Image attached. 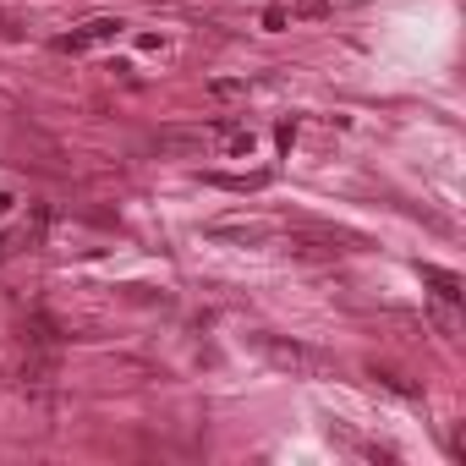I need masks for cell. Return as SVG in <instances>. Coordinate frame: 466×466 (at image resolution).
Wrapping results in <instances>:
<instances>
[{
  "label": "cell",
  "mask_w": 466,
  "mask_h": 466,
  "mask_svg": "<svg viewBox=\"0 0 466 466\" xmlns=\"http://www.w3.org/2000/svg\"><path fill=\"white\" fill-rule=\"evenodd\" d=\"M56 373H61V329H56L45 313H34V319L23 324V379H28L34 390H50Z\"/></svg>",
  "instance_id": "obj_1"
},
{
  "label": "cell",
  "mask_w": 466,
  "mask_h": 466,
  "mask_svg": "<svg viewBox=\"0 0 466 466\" xmlns=\"http://www.w3.org/2000/svg\"><path fill=\"white\" fill-rule=\"evenodd\" d=\"M116 34H121V23H116V17H88L83 28L61 34V39H56V50H61V56H83V50H94V45H110Z\"/></svg>",
  "instance_id": "obj_2"
},
{
  "label": "cell",
  "mask_w": 466,
  "mask_h": 466,
  "mask_svg": "<svg viewBox=\"0 0 466 466\" xmlns=\"http://www.w3.org/2000/svg\"><path fill=\"white\" fill-rule=\"evenodd\" d=\"M302 17H329V0H275L264 12V28H286V23H302Z\"/></svg>",
  "instance_id": "obj_3"
},
{
  "label": "cell",
  "mask_w": 466,
  "mask_h": 466,
  "mask_svg": "<svg viewBox=\"0 0 466 466\" xmlns=\"http://www.w3.org/2000/svg\"><path fill=\"white\" fill-rule=\"evenodd\" d=\"M45 242V208L23 225V230H12V237H0V258H12V253H34Z\"/></svg>",
  "instance_id": "obj_4"
},
{
  "label": "cell",
  "mask_w": 466,
  "mask_h": 466,
  "mask_svg": "<svg viewBox=\"0 0 466 466\" xmlns=\"http://www.w3.org/2000/svg\"><path fill=\"white\" fill-rule=\"evenodd\" d=\"M422 280L439 291V302H461V280H455L450 269H433V264H422Z\"/></svg>",
  "instance_id": "obj_5"
}]
</instances>
